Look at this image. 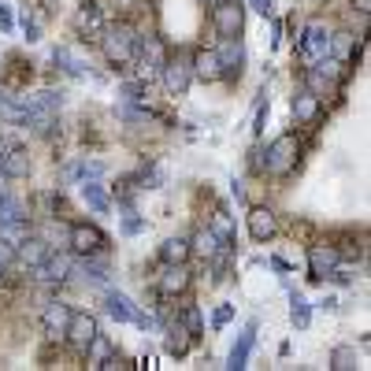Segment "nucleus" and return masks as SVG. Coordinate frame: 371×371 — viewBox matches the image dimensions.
Returning <instances> with one entry per match:
<instances>
[{
	"instance_id": "11",
	"label": "nucleus",
	"mask_w": 371,
	"mask_h": 371,
	"mask_svg": "<svg viewBox=\"0 0 371 371\" xmlns=\"http://www.w3.org/2000/svg\"><path fill=\"white\" fill-rule=\"evenodd\" d=\"M93 334H97V320H93L89 312H71V320H67V330H63V338L71 341L74 349H86Z\"/></svg>"
},
{
	"instance_id": "28",
	"label": "nucleus",
	"mask_w": 371,
	"mask_h": 371,
	"mask_svg": "<svg viewBox=\"0 0 371 371\" xmlns=\"http://www.w3.org/2000/svg\"><path fill=\"white\" fill-rule=\"evenodd\" d=\"M190 341H193V334L186 327H178V323L167 327V353L171 356H186V353H190Z\"/></svg>"
},
{
	"instance_id": "18",
	"label": "nucleus",
	"mask_w": 371,
	"mask_h": 371,
	"mask_svg": "<svg viewBox=\"0 0 371 371\" xmlns=\"http://www.w3.org/2000/svg\"><path fill=\"white\" fill-rule=\"evenodd\" d=\"M186 286H190V271H186V263H167V271L160 275V294L164 297H178V294H186Z\"/></svg>"
},
{
	"instance_id": "6",
	"label": "nucleus",
	"mask_w": 371,
	"mask_h": 371,
	"mask_svg": "<svg viewBox=\"0 0 371 371\" xmlns=\"http://www.w3.org/2000/svg\"><path fill=\"white\" fill-rule=\"evenodd\" d=\"M160 74H164V86H167V93H171V97H182V93L190 89V82H193L190 60H186L182 52H178V56H167V60H164Z\"/></svg>"
},
{
	"instance_id": "8",
	"label": "nucleus",
	"mask_w": 371,
	"mask_h": 371,
	"mask_svg": "<svg viewBox=\"0 0 371 371\" xmlns=\"http://www.w3.org/2000/svg\"><path fill=\"white\" fill-rule=\"evenodd\" d=\"M190 71H193L197 82H223V78H227L216 48H201V52H197V56L190 60Z\"/></svg>"
},
{
	"instance_id": "42",
	"label": "nucleus",
	"mask_w": 371,
	"mask_h": 371,
	"mask_svg": "<svg viewBox=\"0 0 371 371\" xmlns=\"http://www.w3.org/2000/svg\"><path fill=\"white\" fill-rule=\"evenodd\" d=\"M0 278H4V263H0Z\"/></svg>"
},
{
	"instance_id": "7",
	"label": "nucleus",
	"mask_w": 371,
	"mask_h": 371,
	"mask_svg": "<svg viewBox=\"0 0 371 371\" xmlns=\"http://www.w3.org/2000/svg\"><path fill=\"white\" fill-rule=\"evenodd\" d=\"M297 52H301V60H308V63L320 60V56H330V34H327V26H320V22L304 26V37H301Z\"/></svg>"
},
{
	"instance_id": "22",
	"label": "nucleus",
	"mask_w": 371,
	"mask_h": 371,
	"mask_svg": "<svg viewBox=\"0 0 371 371\" xmlns=\"http://www.w3.org/2000/svg\"><path fill=\"white\" fill-rule=\"evenodd\" d=\"M190 253L211 260V256H219V253H223V242H219L216 234H211V227H201V230L193 234V242H190Z\"/></svg>"
},
{
	"instance_id": "12",
	"label": "nucleus",
	"mask_w": 371,
	"mask_h": 371,
	"mask_svg": "<svg viewBox=\"0 0 371 371\" xmlns=\"http://www.w3.org/2000/svg\"><path fill=\"white\" fill-rule=\"evenodd\" d=\"M74 30L82 34V37H100V30H104V11H100V4L86 0V4L74 11Z\"/></svg>"
},
{
	"instance_id": "4",
	"label": "nucleus",
	"mask_w": 371,
	"mask_h": 371,
	"mask_svg": "<svg viewBox=\"0 0 371 371\" xmlns=\"http://www.w3.org/2000/svg\"><path fill=\"white\" fill-rule=\"evenodd\" d=\"M104 312H108L115 323H138V327H149L152 323L149 315H145L126 294H119V289H108V294H104Z\"/></svg>"
},
{
	"instance_id": "17",
	"label": "nucleus",
	"mask_w": 371,
	"mask_h": 371,
	"mask_svg": "<svg viewBox=\"0 0 371 371\" xmlns=\"http://www.w3.org/2000/svg\"><path fill=\"white\" fill-rule=\"evenodd\" d=\"M338 268V249L334 245H312L308 249V271L312 278H323L327 271Z\"/></svg>"
},
{
	"instance_id": "19",
	"label": "nucleus",
	"mask_w": 371,
	"mask_h": 371,
	"mask_svg": "<svg viewBox=\"0 0 371 371\" xmlns=\"http://www.w3.org/2000/svg\"><path fill=\"white\" fill-rule=\"evenodd\" d=\"M253 338H256V327L249 323L245 330H242V338L234 341V349H230V356H227V367L230 371H242L245 364H249V349H253Z\"/></svg>"
},
{
	"instance_id": "23",
	"label": "nucleus",
	"mask_w": 371,
	"mask_h": 371,
	"mask_svg": "<svg viewBox=\"0 0 371 371\" xmlns=\"http://www.w3.org/2000/svg\"><path fill=\"white\" fill-rule=\"evenodd\" d=\"M45 256H48V245L41 242V237H26V242L15 245V260H22L26 268H37Z\"/></svg>"
},
{
	"instance_id": "16",
	"label": "nucleus",
	"mask_w": 371,
	"mask_h": 371,
	"mask_svg": "<svg viewBox=\"0 0 371 371\" xmlns=\"http://www.w3.org/2000/svg\"><path fill=\"white\" fill-rule=\"evenodd\" d=\"M37 278H41V282H63V278H67L71 275V260L67 256H60V253H52V249H48V256L41 260V263H37Z\"/></svg>"
},
{
	"instance_id": "15",
	"label": "nucleus",
	"mask_w": 371,
	"mask_h": 371,
	"mask_svg": "<svg viewBox=\"0 0 371 371\" xmlns=\"http://www.w3.org/2000/svg\"><path fill=\"white\" fill-rule=\"evenodd\" d=\"M249 234L256 237V242H271L275 230H278V223H275V211L271 208H249Z\"/></svg>"
},
{
	"instance_id": "32",
	"label": "nucleus",
	"mask_w": 371,
	"mask_h": 371,
	"mask_svg": "<svg viewBox=\"0 0 371 371\" xmlns=\"http://www.w3.org/2000/svg\"><path fill=\"white\" fill-rule=\"evenodd\" d=\"M211 234H216L223 245H230V237H234V219H230L223 208L216 211V216H211Z\"/></svg>"
},
{
	"instance_id": "37",
	"label": "nucleus",
	"mask_w": 371,
	"mask_h": 371,
	"mask_svg": "<svg viewBox=\"0 0 371 371\" xmlns=\"http://www.w3.org/2000/svg\"><path fill=\"white\" fill-rule=\"evenodd\" d=\"M141 227H145V223H141L138 216H126V219H123V227H119V230H123V234H138Z\"/></svg>"
},
{
	"instance_id": "41",
	"label": "nucleus",
	"mask_w": 371,
	"mask_h": 371,
	"mask_svg": "<svg viewBox=\"0 0 371 371\" xmlns=\"http://www.w3.org/2000/svg\"><path fill=\"white\" fill-rule=\"evenodd\" d=\"M353 8L360 11V15H367V11H371V0H353Z\"/></svg>"
},
{
	"instance_id": "5",
	"label": "nucleus",
	"mask_w": 371,
	"mask_h": 371,
	"mask_svg": "<svg viewBox=\"0 0 371 371\" xmlns=\"http://www.w3.org/2000/svg\"><path fill=\"white\" fill-rule=\"evenodd\" d=\"M164 60H167V52H164L160 37H141L138 56H134V63H130V67H138V78H152V74H160Z\"/></svg>"
},
{
	"instance_id": "14",
	"label": "nucleus",
	"mask_w": 371,
	"mask_h": 371,
	"mask_svg": "<svg viewBox=\"0 0 371 371\" xmlns=\"http://www.w3.org/2000/svg\"><path fill=\"white\" fill-rule=\"evenodd\" d=\"M67 320H71V308L63 301H52L48 308L41 312V327H45V334L56 341V338H63V330H67Z\"/></svg>"
},
{
	"instance_id": "26",
	"label": "nucleus",
	"mask_w": 371,
	"mask_h": 371,
	"mask_svg": "<svg viewBox=\"0 0 371 371\" xmlns=\"http://www.w3.org/2000/svg\"><path fill=\"white\" fill-rule=\"evenodd\" d=\"M100 175H104V164H97V160H78L63 171L67 182H89V178H100Z\"/></svg>"
},
{
	"instance_id": "27",
	"label": "nucleus",
	"mask_w": 371,
	"mask_h": 371,
	"mask_svg": "<svg viewBox=\"0 0 371 371\" xmlns=\"http://www.w3.org/2000/svg\"><path fill=\"white\" fill-rule=\"evenodd\" d=\"M160 260L164 263H186L190 260V242H186V237H167L160 245Z\"/></svg>"
},
{
	"instance_id": "3",
	"label": "nucleus",
	"mask_w": 371,
	"mask_h": 371,
	"mask_svg": "<svg viewBox=\"0 0 371 371\" xmlns=\"http://www.w3.org/2000/svg\"><path fill=\"white\" fill-rule=\"evenodd\" d=\"M294 164H297V138L294 134L275 138L268 145V160H263L268 175H286V171H294Z\"/></svg>"
},
{
	"instance_id": "9",
	"label": "nucleus",
	"mask_w": 371,
	"mask_h": 371,
	"mask_svg": "<svg viewBox=\"0 0 371 371\" xmlns=\"http://www.w3.org/2000/svg\"><path fill=\"white\" fill-rule=\"evenodd\" d=\"M67 242H71V249L78 256H89V253H100V249L108 245V237H104L97 227H89V223H74Z\"/></svg>"
},
{
	"instance_id": "38",
	"label": "nucleus",
	"mask_w": 371,
	"mask_h": 371,
	"mask_svg": "<svg viewBox=\"0 0 371 371\" xmlns=\"http://www.w3.org/2000/svg\"><path fill=\"white\" fill-rule=\"evenodd\" d=\"M334 367H356V364H353V353H349V349H338V353H334Z\"/></svg>"
},
{
	"instance_id": "21",
	"label": "nucleus",
	"mask_w": 371,
	"mask_h": 371,
	"mask_svg": "<svg viewBox=\"0 0 371 371\" xmlns=\"http://www.w3.org/2000/svg\"><path fill=\"white\" fill-rule=\"evenodd\" d=\"M219 52V60H223V71H242V63H245V45H242V37H223V48H216Z\"/></svg>"
},
{
	"instance_id": "33",
	"label": "nucleus",
	"mask_w": 371,
	"mask_h": 371,
	"mask_svg": "<svg viewBox=\"0 0 371 371\" xmlns=\"http://www.w3.org/2000/svg\"><path fill=\"white\" fill-rule=\"evenodd\" d=\"M182 320H186V330H190L193 338H201L204 323H201V308H197V304H186V308H182Z\"/></svg>"
},
{
	"instance_id": "36",
	"label": "nucleus",
	"mask_w": 371,
	"mask_h": 371,
	"mask_svg": "<svg viewBox=\"0 0 371 371\" xmlns=\"http://www.w3.org/2000/svg\"><path fill=\"white\" fill-rule=\"evenodd\" d=\"M234 320V308H230V304H223V308H216V320H211V323H216V327H227Z\"/></svg>"
},
{
	"instance_id": "10",
	"label": "nucleus",
	"mask_w": 371,
	"mask_h": 371,
	"mask_svg": "<svg viewBox=\"0 0 371 371\" xmlns=\"http://www.w3.org/2000/svg\"><path fill=\"white\" fill-rule=\"evenodd\" d=\"M0 175H8V178H26L30 175V156H26L22 145L4 141V149H0Z\"/></svg>"
},
{
	"instance_id": "20",
	"label": "nucleus",
	"mask_w": 371,
	"mask_h": 371,
	"mask_svg": "<svg viewBox=\"0 0 371 371\" xmlns=\"http://www.w3.org/2000/svg\"><path fill=\"white\" fill-rule=\"evenodd\" d=\"M294 119L297 123H315V119H320V97L308 89L294 93Z\"/></svg>"
},
{
	"instance_id": "31",
	"label": "nucleus",
	"mask_w": 371,
	"mask_h": 371,
	"mask_svg": "<svg viewBox=\"0 0 371 371\" xmlns=\"http://www.w3.org/2000/svg\"><path fill=\"white\" fill-rule=\"evenodd\" d=\"M304 89H308V93H315V97L323 100V97H330V93L338 89V82H330L327 74H320L315 67H308V86H304Z\"/></svg>"
},
{
	"instance_id": "43",
	"label": "nucleus",
	"mask_w": 371,
	"mask_h": 371,
	"mask_svg": "<svg viewBox=\"0 0 371 371\" xmlns=\"http://www.w3.org/2000/svg\"><path fill=\"white\" fill-rule=\"evenodd\" d=\"M204 4H219V0H204Z\"/></svg>"
},
{
	"instance_id": "13",
	"label": "nucleus",
	"mask_w": 371,
	"mask_h": 371,
	"mask_svg": "<svg viewBox=\"0 0 371 371\" xmlns=\"http://www.w3.org/2000/svg\"><path fill=\"white\" fill-rule=\"evenodd\" d=\"M78 193H82V204H86L89 211H97V216H108V211H112V197H108V190L100 186V178L78 182Z\"/></svg>"
},
{
	"instance_id": "40",
	"label": "nucleus",
	"mask_w": 371,
	"mask_h": 371,
	"mask_svg": "<svg viewBox=\"0 0 371 371\" xmlns=\"http://www.w3.org/2000/svg\"><path fill=\"white\" fill-rule=\"evenodd\" d=\"M263 119H268V108H263V104H260V108H256V126H253V130H256V134H260V130H263Z\"/></svg>"
},
{
	"instance_id": "35",
	"label": "nucleus",
	"mask_w": 371,
	"mask_h": 371,
	"mask_svg": "<svg viewBox=\"0 0 371 371\" xmlns=\"http://www.w3.org/2000/svg\"><path fill=\"white\" fill-rule=\"evenodd\" d=\"M11 260H15V245H11V242H8V237H4V234H0V263H4V268H8V263H11Z\"/></svg>"
},
{
	"instance_id": "2",
	"label": "nucleus",
	"mask_w": 371,
	"mask_h": 371,
	"mask_svg": "<svg viewBox=\"0 0 371 371\" xmlns=\"http://www.w3.org/2000/svg\"><path fill=\"white\" fill-rule=\"evenodd\" d=\"M211 22H216V34L219 37H242L245 30V8L237 4V0H219V4H211Z\"/></svg>"
},
{
	"instance_id": "39",
	"label": "nucleus",
	"mask_w": 371,
	"mask_h": 371,
	"mask_svg": "<svg viewBox=\"0 0 371 371\" xmlns=\"http://www.w3.org/2000/svg\"><path fill=\"white\" fill-rule=\"evenodd\" d=\"M245 4L253 8V11H260V15H271V11H275V8H271V0H245Z\"/></svg>"
},
{
	"instance_id": "29",
	"label": "nucleus",
	"mask_w": 371,
	"mask_h": 371,
	"mask_svg": "<svg viewBox=\"0 0 371 371\" xmlns=\"http://www.w3.org/2000/svg\"><path fill=\"white\" fill-rule=\"evenodd\" d=\"M289 320H294V327H297V330H304V327H308V320H312V304L304 301L301 294L289 297Z\"/></svg>"
},
{
	"instance_id": "24",
	"label": "nucleus",
	"mask_w": 371,
	"mask_h": 371,
	"mask_svg": "<svg viewBox=\"0 0 371 371\" xmlns=\"http://www.w3.org/2000/svg\"><path fill=\"white\" fill-rule=\"evenodd\" d=\"M52 56H56V63H60V67L67 71V74H74V78H82V74L89 71V63H86L82 56H78L74 48H67V45H60L56 52H52Z\"/></svg>"
},
{
	"instance_id": "34",
	"label": "nucleus",
	"mask_w": 371,
	"mask_h": 371,
	"mask_svg": "<svg viewBox=\"0 0 371 371\" xmlns=\"http://www.w3.org/2000/svg\"><path fill=\"white\" fill-rule=\"evenodd\" d=\"M15 26V15H11V4H0V34H11Z\"/></svg>"
},
{
	"instance_id": "25",
	"label": "nucleus",
	"mask_w": 371,
	"mask_h": 371,
	"mask_svg": "<svg viewBox=\"0 0 371 371\" xmlns=\"http://www.w3.org/2000/svg\"><path fill=\"white\" fill-rule=\"evenodd\" d=\"M22 219H30L26 216V204L19 201V197H0V227H11V223H22Z\"/></svg>"
},
{
	"instance_id": "1",
	"label": "nucleus",
	"mask_w": 371,
	"mask_h": 371,
	"mask_svg": "<svg viewBox=\"0 0 371 371\" xmlns=\"http://www.w3.org/2000/svg\"><path fill=\"white\" fill-rule=\"evenodd\" d=\"M138 45H141V34L130 22H112V26L100 30V52L115 71H126L130 63H134Z\"/></svg>"
},
{
	"instance_id": "30",
	"label": "nucleus",
	"mask_w": 371,
	"mask_h": 371,
	"mask_svg": "<svg viewBox=\"0 0 371 371\" xmlns=\"http://www.w3.org/2000/svg\"><path fill=\"white\" fill-rule=\"evenodd\" d=\"M108 353H112V341H108V338H104L100 330H97V334H93V341L86 346V360H89V367H97V364H100Z\"/></svg>"
}]
</instances>
